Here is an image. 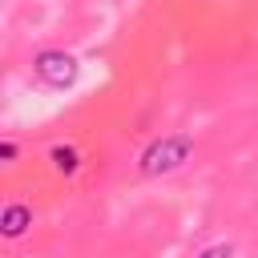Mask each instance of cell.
I'll return each mask as SVG.
<instances>
[{
	"label": "cell",
	"instance_id": "1",
	"mask_svg": "<svg viewBox=\"0 0 258 258\" xmlns=\"http://www.w3.org/2000/svg\"><path fill=\"white\" fill-rule=\"evenodd\" d=\"M194 149H198L194 133H185V129L161 133V137H153V141L137 153V173L149 177V181H157V177H173V173H181V169L194 161Z\"/></svg>",
	"mask_w": 258,
	"mask_h": 258
},
{
	"label": "cell",
	"instance_id": "2",
	"mask_svg": "<svg viewBox=\"0 0 258 258\" xmlns=\"http://www.w3.org/2000/svg\"><path fill=\"white\" fill-rule=\"evenodd\" d=\"M32 77H36L40 85H48V89L64 93V89H73V85H77L81 64H77V56H73V52H64V48H40V52L32 56Z\"/></svg>",
	"mask_w": 258,
	"mask_h": 258
},
{
	"label": "cell",
	"instance_id": "3",
	"mask_svg": "<svg viewBox=\"0 0 258 258\" xmlns=\"http://www.w3.org/2000/svg\"><path fill=\"white\" fill-rule=\"evenodd\" d=\"M32 230V206L28 202H4L0 210V238L4 242H20Z\"/></svg>",
	"mask_w": 258,
	"mask_h": 258
},
{
	"label": "cell",
	"instance_id": "4",
	"mask_svg": "<svg viewBox=\"0 0 258 258\" xmlns=\"http://www.w3.org/2000/svg\"><path fill=\"white\" fill-rule=\"evenodd\" d=\"M48 169L69 181V177H77V173L85 169V153H81L73 141H56V145L48 149Z\"/></svg>",
	"mask_w": 258,
	"mask_h": 258
},
{
	"label": "cell",
	"instance_id": "5",
	"mask_svg": "<svg viewBox=\"0 0 258 258\" xmlns=\"http://www.w3.org/2000/svg\"><path fill=\"white\" fill-rule=\"evenodd\" d=\"M238 254V246L230 242V238H222V242H210V246H202L194 258H234Z\"/></svg>",
	"mask_w": 258,
	"mask_h": 258
},
{
	"label": "cell",
	"instance_id": "6",
	"mask_svg": "<svg viewBox=\"0 0 258 258\" xmlns=\"http://www.w3.org/2000/svg\"><path fill=\"white\" fill-rule=\"evenodd\" d=\"M16 157H20V145H16L12 137H4V141H0V161H4V165H16Z\"/></svg>",
	"mask_w": 258,
	"mask_h": 258
}]
</instances>
